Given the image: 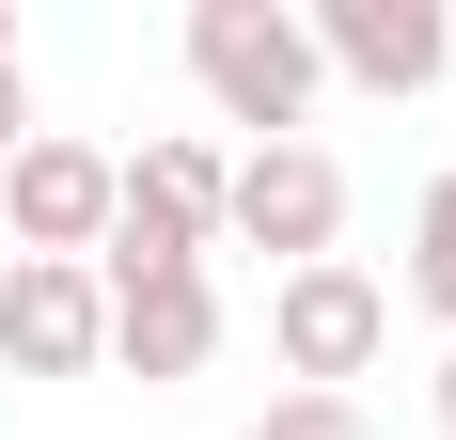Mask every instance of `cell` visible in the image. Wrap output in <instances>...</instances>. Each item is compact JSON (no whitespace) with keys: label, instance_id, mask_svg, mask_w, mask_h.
Returning <instances> with one entry per match:
<instances>
[{"label":"cell","instance_id":"obj_10","mask_svg":"<svg viewBox=\"0 0 456 440\" xmlns=\"http://www.w3.org/2000/svg\"><path fill=\"white\" fill-rule=\"evenodd\" d=\"M252 440H378V425H362L346 394H268V425H252Z\"/></svg>","mask_w":456,"mask_h":440},{"label":"cell","instance_id":"obj_8","mask_svg":"<svg viewBox=\"0 0 456 440\" xmlns=\"http://www.w3.org/2000/svg\"><path fill=\"white\" fill-rule=\"evenodd\" d=\"M94 299H110V362H126V378H205V346H221V283H205V267L94 283Z\"/></svg>","mask_w":456,"mask_h":440},{"label":"cell","instance_id":"obj_5","mask_svg":"<svg viewBox=\"0 0 456 440\" xmlns=\"http://www.w3.org/2000/svg\"><path fill=\"white\" fill-rule=\"evenodd\" d=\"M221 236H236V252L315 267L330 236H346V174H330L315 142H252V158H221Z\"/></svg>","mask_w":456,"mask_h":440},{"label":"cell","instance_id":"obj_6","mask_svg":"<svg viewBox=\"0 0 456 440\" xmlns=\"http://www.w3.org/2000/svg\"><path fill=\"white\" fill-rule=\"evenodd\" d=\"M299 32H315V63H346L362 94H425L456 63V16H441V0H315Z\"/></svg>","mask_w":456,"mask_h":440},{"label":"cell","instance_id":"obj_3","mask_svg":"<svg viewBox=\"0 0 456 440\" xmlns=\"http://www.w3.org/2000/svg\"><path fill=\"white\" fill-rule=\"evenodd\" d=\"M268 346H283V378H299V394H346V378L394 346V299H378V267H346V252L283 267V283H268Z\"/></svg>","mask_w":456,"mask_h":440},{"label":"cell","instance_id":"obj_9","mask_svg":"<svg viewBox=\"0 0 456 440\" xmlns=\"http://www.w3.org/2000/svg\"><path fill=\"white\" fill-rule=\"evenodd\" d=\"M410 299H425V314L456 330V174H441V189L410 205Z\"/></svg>","mask_w":456,"mask_h":440},{"label":"cell","instance_id":"obj_4","mask_svg":"<svg viewBox=\"0 0 456 440\" xmlns=\"http://www.w3.org/2000/svg\"><path fill=\"white\" fill-rule=\"evenodd\" d=\"M94 236H110V158L32 126L16 158H0V252L16 267H94Z\"/></svg>","mask_w":456,"mask_h":440},{"label":"cell","instance_id":"obj_7","mask_svg":"<svg viewBox=\"0 0 456 440\" xmlns=\"http://www.w3.org/2000/svg\"><path fill=\"white\" fill-rule=\"evenodd\" d=\"M0 362H16V378H94V362H110L94 267H0Z\"/></svg>","mask_w":456,"mask_h":440},{"label":"cell","instance_id":"obj_12","mask_svg":"<svg viewBox=\"0 0 456 440\" xmlns=\"http://www.w3.org/2000/svg\"><path fill=\"white\" fill-rule=\"evenodd\" d=\"M425 409H441V440H456V346H441V394H425Z\"/></svg>","mask_w":456,"mask_h":440},{"label":"cell","instance_id":"obj_11","mask_svg":"<svg viewBox=\"0 0 456 440\" xmlns=\"http://www.w3.org/2000/svg\"><path fill=\"white\" fill-rule=\"evenodd\" d=\"M16 142H32V79L0 63V158H16Z\"/></svg>","mask_w":456,"mask_h":440},{"label":"cell","instance_id":"obj_2","mask_svg":"<svg viewBox=\"0 0 456 440\" xmlns=\"http://www.w3.org/2000/svg\"><path fill=\"white\" fill-rule=\"evenodd\" d=\"M205 236H221V158H205V142H142V158H110V236H94V283L205 267Z\"/></svg>","mask_w":456,"mask_h":440},{"label":"cell","instance_id":"obj_14","mask_svg":"<svg viewBox=\"0 0 456 440\" xmlns=\"http://www.w3.org/2000/svg\"><path fill=\"white\" fill-rule=\"evenodd\" d=\"M0 267H16V252H0Z\"/></svg>","mask_w":456,"mask_h":440},{"label":"cell","instance_id":"obj_1","mask_svg":"<svg viewBox=\"0 0 456 440\" xmlns=\"http://www.w3.org/2000/svg\"><path fill=\"white\" fill-rule=\"evenodd\" d=\"M189 79L221 94V126H299V110H315V32H299V16H283V0H189Z\"/></svg>","mask_w":456,"mask_h":440},{"label":"cell","instance_id":"obj_13","mask_svg":"<svg viewBox=\"0 0 456 440\" xmlns=\"http://www.w3.org/2000/svg\"><path fill=\"white\" fill-rule=\"evenodd\" d=\"M0 63H16V16H0Z\"/></svg>","mask_w":456,"mask_h":440}]
</instances>
